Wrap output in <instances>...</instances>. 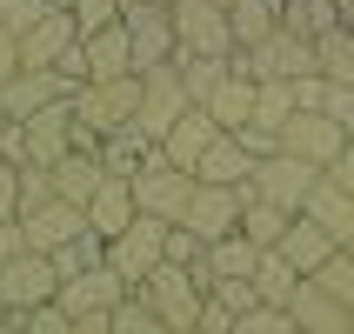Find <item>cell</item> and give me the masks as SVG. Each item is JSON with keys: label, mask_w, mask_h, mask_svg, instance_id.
Masks as SVG:
<instances>
[{"label": "cell", "mask_w": 354, "mask_h": 334, "mask_svg": "<svg viewBox=\"0 0 354 334\" xmlns=\"http://www.w3.org/2000/svg\"><path fill=\"white\" fill-rule=\"evenodd\" d=\"M14 248H27L20 241V221H0V254H14Z\"/></svg>", "instance_id": "obj_39"}, {"label": "cell", "mask_w": 354, "mask_h": 334, "mask_svg": "<svg viewBox=\"0 0 354 334\" xmlns=\"http://www.w3.org/2000/svg\"><path fill=\"white\" fill-rule=\"evenodd\" d=\"M134 94H140V80L127 67V74H107V80H74L67 87V107H74V120L87 134H107L120 120H134Z\"/></svg>", "instance_id": "obj_2"}, {"label": "cell", "mask_w": 354, "mask_h": 334, "mask_svg": "<svg viewBox=\"0 0 354 334\" xmlns=\"http://www.w3.org/2000/svg\"><path fill=\"white\" fill-rule=\"evenodd\" d=\"M174 74H180V87H187V100H201L227 74V54H174Z\"/></svg>", "instance_id": "obj_32"}, {"label": "cell", "mask_w": 354, "mask_h": 334, "mask_svg": "<svg viewBox=\"0 0 354 334\" xmlns=\"http://www.w3.org/2000/svg\"><path fill=\"white\" fill-rule=\"evenodd\" d=\"M80 214H87V228H94L100 241H107V234L120 228V221L134 214V194H127V174H100V180H94V194L80 201Z\"/></svg>", "instance_id": "obj_21"}, {"label": "cell", "mask_w": 354, "mask_h": 334, "mask_svg": "<svg viewBox=\"0 0 354 334\" xmlns=\"http://www.w3.org/2000/svg\"><path fill=\"white\" fill-rule=\"evenodd\" d=\"M154 7H167V0H154Z\"/></svg>", "instance_id": "obj_42"}, {"label": "cell", "mask_w": 354, "mask_h": 334, "mask_svg": "<svg viewBox=\"0 0 354 334\" xmlns=\"http://www.w3.org/2000/svg\"><path fill=\"white\" fill-rule=\"evenodd\" d=\"M207 301H221L227 315H241V308L254 301V281H248V275H214V281H207Z\"/></svg>", "instance_id": "obj_36"}, {"label": "cell", "mask_w": 354, "mask_h": 334, "mask_svg": "<svg viewBox=\"0 0 354 334\" xmlns=\"http://www.w3.org/2000/svg\"><path fill=\"white\" fill-rule=\"evenodd\" d=\"M134 288L147 295V308L160 315V334H194L201 288H194V275H187L180 261H154V268H147V275H140Z\"/></svg>", "instance_id": "obj_3"}, {"label": "cell", "mask_w": 354, "mask_h": 334, "mask_svg": "<svg viewBox=\"0 0 354 334\" xmlns=\"http://www.w3.org/2000/svg\"><path fill=\"white\" fill-rule=\"evenodd\" d=\"M0 328H14V315H7V301H0Z\"/></svg>", "instance_id": "obj_40"}, {"label": "cell", "mask_w": 354, "mask_h": 334, "mask_svg": "<svg viewBox=\"0 0 354 334\" xmlns=\"http://www.w3.org/2000/svg\"><path fill=\"white\" fill-rule=\"evenodd\" d=\"M315 107L335 120V127L354 134V80H321V100H315Z\"/></svg>", "instance_id": "obj_34"}, {"label": "cell", "mask_w": 354, "mask_h": 334, "mask_svg": "<svg viewBox=\"0 0 354 334\" xmlns=\"http://www.w3.org/2000/svg\"><path fill=\"white\" fill-rule=\"evenodd\" d=\"M308 281H315L328 301H341V308H354V248H328V254L308 268Z\"/></svg>", "instance_id": "obj_27"}, {"label": "cell", "mask_w": 354, "mask_h": 334, "mask_svg": "<svg viewBox=\"0 0 354 334\" xmlns=\"http://www.w3.org/2000/svg\"><path fill=\"white\" fill-rule=\"evenodd\" d=\"M20 67V47H14V34H0V80Z\"/></svg>", "instance_id": "obj_38"}, {"label": "cell", "mask_w": 354, "mask_h": 334, "mask_svg": "<svg viewBox=\"0 0 354 334\" xmlns=\"http://www.w3.org/2000/svg\"><path fill=\"white\" fill-rule=\"evenodd\" d=\"M127 295V281L107 268V261H87V268H74V275L54 281V301L67 308V321H74V334H107V308Z\"/></svg>", "instance_id": "obj_1"}, {"label": "cell", "mask_w": 354, "mask_h": 334, "mask_svg": "<svg viewBox=\"0 0 354 334\" xmlns=\"http://www.w3.org/2000/svg\"><path fill=\"white\" fill-rule=\"evenodd\" d=\"M288 321H295V334H354V308H341V301H328L315 288V281L301 275L295 288H288Z\"/></svg>", "instance_id": "obj_15"}, {"label": "cell", "mask_w": 354, "mask_h": 334, "mask_svg": "<svg viewBox=\"0 0 354 334\" xmlns=\"http://www.w3.org/2000/svg\"><path fill=\"white\" fill-rule=\"evenodd\" d=\"M80 47V80H107V74H127L134 60H127V27H120V14L107 20V27H94V34H74Z\"/></svg>", "instance_id": "obj_19"}, {"label": "cell", "mask_w": 354, "mask_h": 334, "mask_svg": "<svg viewBox=\"0 0 354 334\" xmlns=\"http://www.w3.org/2000/svg\"><path fill=\"white\" fill-rule=\"evenodd\" d=\"M187 187H194V174H187V167H174V160H160L154 147H147V154H140V167L127 174V194H134V207H140V214H160V221H174V214H180Z\"/></svg>", "instance_id": "obj_6"}, {"label": "cell", "mask_w": 354, "mask_h": 334, "mask_svg": "<svg viewBox=\"0 0 354 334\" xmlns=\"http://www.w3.org/2000/svg\"><path fill=\"white\" fill-rule=\"evenodd\" d=\"M160 241H167V221H160V214H140V207H134V214L120 221L114 234L100 241V261H107V268H114V275L134 288V281L160 261Z\"/></svg>", "instance_id": "obj_4"}, {"label": "cell", "mask_w": 354, "mask_h": 334, "mask_svg": "<svg viewBox=\"0 0 354 334\" xmlns=\"http://www.w3.org/2000/svg\"><path fill=\"white\" fill-rule=\"evenodd\" d=\"M335 7H341V14H348V7H354V0H335Z\"/></svg>", "instance_id": "obj_41"}, {"label": "cell", "mask_w": 354, "mask_h": 334, "mask_svg": "<svg viewBox=\"0 0 354 334\" xmlns=\"http://www.w3.org/2000/svg\"><path fill=\"white\" fill-rule=\"evenodd\" d=\"M74 87L67 74H54V67H14V74L0 80V114H14V120H27L34 107H47V100H60Z\"/></svg>", "instance_id": "obj_17"}, {"label": "cell", "mask_w": 354, "mask_h": 334, "mask_svg": "<svg viewBox=\"0 0 354 334\" xmlns=\"http://www.w3.org/2000/svg\"><path fill=\"white\" fill-rule=\"evenodd\" d=\"M234 334H295V321H288L281 301H248L234 315Z\"/></svg>", "instance_id": "obj_33"}, {"label": "cell", "mask_w": 354, "mask_h": 334, "mask_svg": "<svg viewBox=\"0 0 354 334\" xmlns=\"http://www.w3.org/2000/svg\"><path fill=\"white\" fill-rule=\"evenodd\" d=\"M120 27H127V60L134 67H154V60H174V20L154 0H120Z\"/></svg>", "instance_id": "obj_11"}, {"label": "cell", "mask_w": 354, "mask_h": 334, "mask_svg": "<svg viewBox=\"0 0 354 334\" xmlns=\"http://www.w3.org/2000/svg\"><path fill=\"white\" fill-rule=\"evenodd\" d=\"M248 167H254V154L241 147V134L214 127V134H207V147L194 154V167H187V174H194V180H221V187H241V180H248Z\"/></svg>", "instance_id": "obj_20"}, {"label": "cell", "mask_w": 354, "mask_h": 334, "mask_svg": "<svg viewBox=\"0 0 354 334\" xmlns=\"http://www.w3.org/2000/svg\"><path fill=\"white\" fill-rule=\"evenodd\" d=\"M295 214H308L328 241H341V248H354V187H341V180H328L315 167V180H308V194H301Z\"/></svg>", "instance_id": "obj_14"}, {"label": "cell", "mask_w": 354, "mask_h": 334, "mask_svg": "<svg viewBox=\"0 0 354 334\" xmlns=\"http://www.w3.org/2000/svg\"><path fill=\"white\" fill-rule=\"evenodd\" d=\"M0 160H14V167L27 160V134H20V120H14V114H0Z\"/></svg>", "instance_id": "obj_37"}, {"label": "cell", "mask_w": 354, "mask_h": 334, "mask_svg": "<svg viewBox=\"0 0 354 334\" xmlns=\"http://www.w3.org/2000/svg\"><path fill=\"white\" fill-rule=\"evenodd\" d=\"M308 180H315V167H308V160L268 147V154H254V167H248V180H241V194H261V201H274V207H288V214H295L301 194H308Z\"/></svg>", "instance_id": "obj_9"}, {"label": "cell", "mask_w": 354, "mask_h": 334, "mask_svg": "<svg viewBox=\"0 0 354 334\" xmlns=\"http://www.w3.org/2000/svg\"><path fill=\"white\" fill-rule=\"evenodd\" d=\"M107 334H160V315L147 308V295H140V288H127V295L107 308Z\"/></svg>", "instance_id": "obj_31"}, {"label": "cell", "mask_w": 354, "mask_h": 334, "mask_svg": "<svg viewBox=\"0 0 354 334\" xmlns=\"http://www.w3.org/2000/svg\"><path fill=\"white\" fill-rule=\"evenodd\" d=\"M20 134H27V160L34 167H54L67 147H94V134L74 120V107H67V94L47 100V107H34V114L20 120Z\"/></svg>", "instance_id": "obj_5"}, {"label": "cell", "mask_w": 354, "mask_h": 334, "mask_svg": "<svg viewBox=\"0 0 354 334\" xmlns=\"http://www.w3.org/2000/svg\"><path fill=\"white\" fill-rule=\"evenodd\" d=\"M227 7V34H234V47H248V40H261L268 27H274V0H221Z\"/></svg>", "instance_id": "obj_30"}, {"label": "cell", "mask_w": 354, "mask_h": 334, "mask_svg": "<svg viewBox=\"0 0 354 334\" xmlns=\"http://www.w3.org/2000/svg\"><path fill=\"white\" fill-rule=\"evenodd\" d=\"M54 261L34 254V248H14V254H0V301H7V315H20V308H34V301L54 295Z\"/></svg>", "instance_id": "obj_12"}, {"label": "cell", "mask_w": 354, "mask_h": 334, "mask_svg": "<svg viewBox=\"0 0 354 334\" xmlns=\"http://www.w3.org/2000/svg\"><path fill=\"white\" fill-rule=\"evenodd\" d=\"M100 174H107V167L94 160V147H67V154H60L54 167H47L54 194H60V201H74V207H80L87 194H94V180H100Z\"/></svg>", "instance_id": "obj_23"}, {"label": "cell", "mask_w": 354, "mask_h": 334, "mask_svg": "<svg viewBox=\"0 0 354 334\" xmlns=\"http://www.w3.org/2000/svg\"><path fill=\"white\" fill-rule=\"evenodd\" d=\"M147 147H154V140L140 134L134 120H120V127H107V134H94V160L107 167V174H134Z\"/></svg>", "instance_id": "obj_25"}, {"label": "cell", "mask_w": 354, "mask_h": 334, "mask_svg": "<svg viewBox=\"0 0 354 334\" xmlns=\"http://www.w3.org/2000/svg\"><path fill=\"white\" fill-rule=\"evenodd\" d=\"M20 221V241L34 248V254H54L60 241H74L80 228H87V214H80L74 201H60V194H47L40 207H27V214H14Z\"/></svg>", "instance_id": "obj_16"}, {"label": "cell", "mask_w": 354, "mask_h": 334, "mask_svg": "<svg viewBox=\"0 0 354 334\" xmlns=\"http://www.w3.org/2000/svg\"><path fill=\"white\" fill-rule=\"evenodd\" d=\"M274 147H281V154H295V160H308V167H321L328 154L348 147V127H335L321 107H295V114L274 127Z\"/></svg>", "instance_id": "obj_10"}, {"label": "cell", "mask_w": 354, "mask_h": 334, "mask_svg": "<svg viewBox=\"0 0 354 334\" xmlns=\"http://www.w3.org/2000/svg\"><path fill=\"white\" fill-rule=\"evenodd\" d=\"M328 248H341V241H328V234H321V228H315L308 214H288V228H281V241H274V254L288 261L295 275H308V268H315V261L328 254Z\"/></svg>", "instance_id": "obj_22"}, {"label": "cell", "mask_w": 354, "mask_h": 334, "mask_svg": "<svg viewBox=\"0 0 354 334\" xmlns=\"http://www.w3.org/2000/svg\"><path fill=\"white\" fill-rule=\"evenodd\" d=\"M234 228L254 241V248H274V241H281V228H288V207H274V201H261V194H241Z\"/></svg>", "instance_id": "obj_28"}, {"label": "cell", "mask_w": 354, "mask_h": 334, "mask_svg": "<svg viewBox=\"0 0 354 334\" xmlns=\"http://www.w3.org/2000/svg\"><path fill=\"white\" fill-rule=\"evenodd\" d=\"M134 80H140V94H134V127L147 140H160V127L187 107V87H180V74H174V60H154V67H134Z\"/></svg>", "instance_id": "obj_8"}, {"label": "cell", "mask_w": 354, "mask_h": 334, "mask_svg": "<svg viewBox=\"0 0 354 334\" xmlns=\"http://www.w3.org/2000/svg\"><path fill=\"white\" fill-rule=\"evenodd\" d=\"M234 214H241V187H221V180H194L174 221H180V228H187L194 241H214V234H227V228H234Z\"/></svg>", "instance_id": "obj_13"}, {"label": "cell", "mask_w": 354, "mask_h": 334, "mask_svg": "<svg viewBox=\"0 0 354 334\" xmlns=\"http://www.w3.org/2000/svg\"><path fill=\"white\" fill-rule=\"evenodd\" d=\"M167 20H174V54H227L234 47L221 0H167Z\"/></svg>", "instance_id": "obj_7"}, {"label": "cell", "mask_w": 354, "mask_h": 334, "mask_svg": "<svg viewBox=\"0 0 354 334\" xmlns=\"http://www.w3.org/2000/svg\"><path fill=\"white\" fill-rule=\"evenodd\" d=\"M54 194V180H47V167H34V160H20V187H14V214H27V207H40V201Z\"/></svg>", "instance_id": "obj_35"}, {"label": "cell", "mask_w": 354, "mask_h": 334, "mask_svg": "<svg viewBox=\"0 0 354 334\" xmlns=\"http://www.w3.org/2000/svg\"><path fill=\"white\" fill-rule=\"evenodd\" d=\"M308 54H315V74H321V80H354V40H348V20H328L321 34H308Z\"/></svg>", "instance_id": "obj_24"}, {"label": "cell", "mask_w": 354, "mask_h": 334, "mask_svg": "<svg viewBox=\"0 0 354 334\" xmlns=\"http://www.w3.org/2000/svg\"><path fill=\"white\" fill-rule=\"evenodd\" d=\"M74 40V14L60 7V0H47L34 20H27V34H14V47H20V67H54V54Z\"/></svg>", "instance_id": "obj_18"}, {"label": "cell", "mask_w": 354, "mask_h": 334, "mask_svg": "<svg viewBox=\"0 0 354 334\" xmlns=\"http://www.w3.org/2000/svg\"><path fill=\"white\" fill-rule=\"evenodd\" d=\"M248 100H254V80H248V74H234V67H227V74H221L214 87L201 94V107L214 114V127H241V120H248Z\"/></svg>", "instance_id": "obj_26"}, {"label": "cell", "mask_w": 354, "mask_h": 334, "mask_svg": "<svg viewBox=\"0 0 354 334\" xmlns=\"http://www.w3.org/2000/svg\"><path fill=\"white\" fill-rule=\"evenodd\" d=\"M248 281H254V301H288V288H295L301 275L274 254V248H261V254H254V268H248Z\"/></svg>", "instance_id": "obj_29"}]
</instances>
